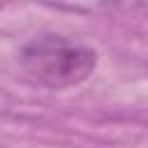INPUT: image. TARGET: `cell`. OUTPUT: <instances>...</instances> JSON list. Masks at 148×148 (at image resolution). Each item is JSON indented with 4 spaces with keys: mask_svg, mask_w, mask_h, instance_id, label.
<instances>
[{
    "mask_svg": "<svg viewBox=\"0 0 148 148\" xmlns=\"http://www.w3.org/2000/svg\"><path fill=\"white\" fill-rule=\"evenodd\" d=\"M18 60L25 79L32 83L46 88H69L92 74L97 56L88 46L46 35L25 44Z\"/></svg>",
    "mask_w": 148,
    "mask_h": 148,
    "instance_id": "obj_1",
    "label": "cell"
}]
</instances>
